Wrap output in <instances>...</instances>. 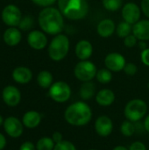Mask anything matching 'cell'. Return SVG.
<instances>
[{
  "instance_id": "cell-14",
  "label": "cell",
  "mask_w": 149,
  "mask_h": 150,
  "mask_svg": "<svg viewBox=\"0 0 149 150\" xmlns=\"http://www.w3.org/2000/svg\"><path fill=\"white\" fill-rule=\"evenodd\" d=\"M28 44L31 47L36 50L43 49L47 44V38L42 32L40 31H32L29 33L27 38Z\"/></svg>"
},
{
  "instance_id": "cell-23",
  "label": "cell",
  "mask_w": 149,
  "mask_h": 150,
  "mask_svg": "<svg viewBox=\"0 0 149 150\" xmlns=\"http://www.w3.org/2000/svg\"><path fill=\"white\" fill-rule=\"evenodd\" d=\"M53 75L47 70H42L37 76L38 84L43 89H49L53 84Z\"/></svg>"
},
{
  "instance_id": "cell-24",
  "label": "cell",
  "mask_w": 149,
  "mask_h": 150,
  "mask_svg": "<svg viewBox=\"0 0 149 150\" xmlns=\"http://www.w3.org/2000/svg\"><path fill=\"white\" fill-rule=\"evenodd\" d=\"M55 146L52 137L43 136L38 140L36 143V150H54Z\"/></svg>"
},
{
  "instance_id": "cell-41",
  "label": "cell",
  "mask_w": 149,
  "mask_h": 150,
  "mask_svg": "<svg viewBox=\"0 0 149 150\" xmlns=\"http://www.w3.org/2000/svg\"><path fill=\"white\" fill-rule=\"evenodd\" d=\"M138 43H139V47H140L142 50H144V49L148 48V47H147V44H146V42H145V41L141 40V41H140V42H138Z\"/></svg>"
},
{
  "instance_id": "cell-29",
  "label": "cell",
  "mask_w": 149,
  "mask_h": 150,
  "mask_svg": "<svg viewBox=\"0 0 149 150\" xmlns=\"http://www.w3.org/2000/svg\"><path fill=\"white\" fill-rule=\"evenodd\" d=\"M54 150H76V148L71 142L63 140L62 142L55 144Z\"/></svg>"
},
{
  "instance_id": "cell-38",
  "label": "cell",
  "mask_w": 149,
  "mask_h": 150,
  "mask_svg": "<svg viewBox=\"0 0 149 150\" xmlns=\"http://www.w3.org/2000/svg\"><path fill=\"white\" fill-rule=\"evenodd\" d=\"M52 139L54 142V143L56 144V143H59V142L63 141V135H62V134L61 132L56 131L52 134Z\"/></svg>"
},
{
  "instance_id": "cell-17",
  "label": "cell",
  "mask_w": 149,
  "mask_h": 150,
  "mask_svg": "<svg viewBox=\"0 0 149 150\" xmlns=\"http://www.w3.org/2000/svg\"><path fill=\"white\" fill-rule=\"evenodd\" d=\"M42 120V115L36 111H28L26 112L22 118V123L24 127L29 129L37 127Z\"/></svg>"
},
{
  "instance_id": "cell-44",
  "label": "cell",
  "mask_w": 149,
  "mask_h": 150,
  "mask_svg": "<svg viewBox=\"0 0 149 150\" xmlns=\"http://www.w3.org/2000/svg\"><path fill=\"white\" fill-rule=\"evenodd\" d=\"M89 150H97V149H89Z\"/></svg>"
},
{
  "instance_id": "cell-3",
  "label": "cell",
  "mask_w": 149,
  "mask_h": 150,
  "mask_svg": "<svg viewBox=\"0 0 149 150\" xmlns=\"http://www.w3.org/2000/svg\"><path fill=\"white\" fill-rule=\"evenodd\" d=\"M58 7L63 17L72 20L83 19L89 12L87 0H58Z\"/></svg>"
},
{
  "instance_id": "cell-2",
  "label": "cell",
  "mask_w": 149,
  "mask_h": 150,
  "mask_svg": "<svg viewBox=\"0 0 149 150\" xmlns=\"http://www.w3.org/2000/svg\"><path fill=\"white\" fill-rule=\"evenodd\" d=\"M39 24L45 33L52 35L60 34L64 28L63 15L59 9L46 7L40 12Z\"/></svg>"
},
{
  "instance_id": "cell-27",
  "label": "cell",
  "mask_w": 149,
  "mask_h": 150,
  "mask_svg": "<svg viewBox=\"0 0 149 150\" xmlns=\"http://www.w3.org/2000/svg\"><path fill=\"white\" fill-rule=\"evenodd\" d=\"M116 32L119 38H126L133 32V26L131 24L123 21L118 25V26L116 27Z\"/></svg>"
},
{
  "instance_id": "cell-21",
  "label": "cell",
  "mask_w": 149,
  "mask_h": 150,
  "mask_svg": "<svg viewBox=\"0 0 149 150\" xmlns=\"http://www.w3.org/2000/svg\"><path fill=\"white\" fill-rule=\"evenodd\" d=\"M4 42L9 46H16L21 40V33L17 28H8L4 34Z\"/></svg>"
},
{
  "instance_id": "cell-20",
  "label": "cell",
  "mask_w": 149,
  "mask_h": 150,
  "mask_svg": "<svg viewBox=\"0 0 149 150\" xmlns=\"http://www.w3.org/2000/svg\"><path fill=\"white\" fill-rule=\"evenodd\" d=\"M12 78L13 80L21 84L28 83L32 78V71L25 67H18L16 68L12 72Z\"/></svg>"
},
{
  "instance_id": "cell-6",
  "label": "cell",
  "mask_w": 149,
  "mask_h": 150,
  "mask_svg": "<svg viewBox=\"0 0 149 150\" xmlns=\"http://www.w3.org/2000/svg\"><path fill=\"white\" fill-rule=\"evenodd\" d=\"M71 88L70 86L63 82L58 81L54 83L48 91L49 97L56 103H65L67 102L71 97Z\"/></svg>"
},
{
  "instance_id": "cell-8",
  "label": "cell",
  "mask_w": 149,
  "mask_h": 150,
  "mask_svg": "<svg viewBox=\"0 0 149 150\" xmlns=\"http://www.w3.org/2000/svg\"><path fill=\"white\" fill-rule=\"evenodd\" d=\"M3 126L7 135L14 139L20 137L24 132V125L22 121L14 116H10L4 119Z\"/></svg>"
},
{
  "instance_id": "cell-10",
  "label": "cell",
  "mask_w": 149,
  "mask_h": 150,
  "mask_svg": "<svg viewBox=\"0 0 149 150\" xmlns=\"http://www.w3.org/2000/svg\"><path fill=\"white\" fill-rule=\"evenodd\" d=\"M106 69L112 72H119L124 69L126 62L125 57L119 53H110L105 58Z\"/></svg>"
},
{
  "instance_id": "cell-12",
  "label": "cell",
  "mask_w": 149,
  "mask_h": 150,
  "mask_svg": "<svg viewBox=\"0 0 149 150\" xmlns=\"http://www.w3.org/2000/svg\"><path fill=\"white\" fill-rule=\"evenodd\" d=\"M122 17L124 21L134 25L141 18V8L134 3H127L122 8Z\"/></svg>"
},
{
  "instance_id": "cell-43",
  "label": "cell",
  "mask_w": 149,
  "mask_h": 150,
  "mask_svg": "<svg viewBox=\"0 0 149 150\" xmlns=\"http://www.w3.org/2000/svg\"><path fill=\"white\" fill-rule=\"evenodd\" d=\"M4 120L3 116L0 114V126H2V125L4 124Z\"/></svg>"
},
{
  "instance_id": "cell-25",
  "label": "cell",
  "mask_w": 149,
  "mask_h": 150,
  "mask_svg": "<svg viewBox=\"0 0 149 150\" xmlns=\"http://www.w3.org/2000/svg\"><path fill=\"white\" fill-rule=\"evenodd\" d=\"M120 132L126 137H131L136 132V126L133 122L126 120L122 122L120 126Z\"/></svg>"
},
{
  "instance_id": "cell-4",
  "label": "cell",
  "mask_w": 149,
  "mask_h": 150,
  "mask_svg": "<svg viewBox=\"0 0 149 150\" xmlns=\"http://www.w3.org/2000/svg\"><path fill=\"white\" fill-rule=\"evenodd\" d=\"M69 50V40L64 34H57L48 47V54L53 61L59 62L66 57Z\"/></svg>"
},
{
  "instance_id": "cell-22",
  "label": "cell",
  "mask_w": 149,
  "mask_h": 150,
  "mask_svg": "<svg viewBox=\"0 0 149 150\" xmlns=\"http://www.w3.org/2000/svg\"><path fill=\"white\" fill-rule=\"evenodd\" d=\"M79 93L83 100H90L96 95V86L91 81L84 82L80 88Z\"/></svg>"
},
{
  "instance_id": "cell-1",
  "label": "cell",
  "mask_w": 149,
  "mask_h": 150,
  "mask_svg": "<svg viewBox=\"0 0 149 150\" xmlns=\"http://www.w3.org/2000/svg\"><path fill=\"white\" fill-rule=\"evenodd\" d=\"M93 112L90 106L83 102L77 101L69 105L64 112L66 122L74 127H84L92 120Z\"/></svg>"
},
{
  "instance_id": "cell-31",
  "label": "cell",
  "mask_w": 149,
  "mask_h": 150,
  "mask_svg": "<svg viewBox=\"0 0 149 150\" xmlns=\"http://www.w3.org/2000/svg\"><path fill=\"white\" fill-rule=\"evenodd\" d=\"M138 40H139L133 33V34H129L128 36L124 38V44L127 47H133L138 43Z\"/></svg>"
},
{
  "instance_id": "cell-33",
  "label": "cell",
  "mask_w": 149,
  "mask_h": 150,
  "mask_svg": "<svg viewBox=\"0 0 149 150\" xmlns=\"http://www.w3.org/2000/svg\"><path fill=\"white\" fill-rule=\"evenodd\" d=\"M129 150H147V147L143 142L137 141L130 145Z\"/></svg>"
},
{
  "instance_id": "cell-13",
  "label": "cell",
  "mask_w": 149,
  "mask_h": 150,
  "mask_svg": "<svg viewBox=\"0 0 149 150\" xmlns=\"http://www.w3.org/2000/svg\"><path fill=\"white\" fill-rule=\"evenodd\" d=\"M2 98L4 102L8 106H17L21 100V93L19 90L12 85H8L4 87L2 92Z\"/></svg>"
},
{
  "instance_id": "cell-26",
  "label": "cell",
  "mask_w": 149,
  "mask_h": 150,
  "mask_svg": "<svg viewBox=\"0 0 149 150\" xmlns=\"http://www.w3.org/2000/svg\"><path fill=\"white\" fill-rule=\"evenodd\" d=\"M96 78L97 82H99L100 83L106 84V83H109L112 80V73L108 69H101L97 70Z\"/></svg>"
},
{
  "instance_id": "cell-28",
  "label": "cell",
  "mask_w": 149,
  "mask_h": 150,
  "mask_svg": "<svg viewBox=\"0 0 149 150\" xmlns=\"http://www.w3.org/2000/svg\"><path fill=\"white\" fill-rule=\"evenodd\" d=\"M122 0H103V6L110 11L119 10L122 7Z\"/></svg>"
},
{
  "instance_id": "cell-39",
  "label": "cell",
  "mask_w": 149,
  "mask_h": 150,
  "mask_svg": "<svg viewBox=\"0 0 149 150\" xmlns=\"http://www.w3.org/2000/svg\"><path fill=\"white\" fill-rule=\"evenodd\" d=\"M6 146V138L3 134L0 133V150H3Z\"/></svg>"
},
{
  "instance_id": "cell-7",
  "label": "cell",
  "mask_w": 149,
  "mask_h": 150,
  "mask_svg": "<svg viewBox=\"0 0 149 150\" xmlns=\"http://www.w3.org/2000/svg\"><path fill=\"white\" fill-rule=\"evenodd\" d=\"M97 69L96 65L90 61L79 62L74 69L75 76L81 82H90L96 77Z\"/></svg>"
},
{
  "instance_id": "cell-30",
  "label": "cell",
  "mask_w": 149,
  "mask_h": 150,
  "mask_svg": "<svg viewBox=\"0 0 149 150\" xmlns=\"http://www.w3.org/2000/svg\"><path fill=\"white\" fill-rule=\"evenodd\" d=\"M32 25H33V18L30 16H26L21 19L18 25L22 30H29L31 29Z\"/></svg>"
},
{
  "instance_id": "cell-9",
  "label": "cell",
  "mask_w": 149,
  "mask_h": 150,
  "mask_svg": "<svg viewBox=\"0 0 149 150\" xmlns=\"http://www.w3.org/2000/svg\"><path fill=\"white\" fill-rule=\"evenodd\" d=\"M2 19L6 25L10 26L18 25L22 19L21 11L16 5L9 4L3 10Z\"/></svg>"
},
{
  "instance_id": "cell-32",
  "label": "cell",
  "mask_w": 149,
  "mask_h": 150,
  "mask_svg": "<svg viewBox=\"0 0 149 150\" xmlns=\"http://www.w3.org/2000/svg\"><path fill=\"white\" fill-rule=\"evenodd\" d=\"M124 72L127 75V76H134L137 72H138V68L134 63L129 62L126 63L125 68H124Z\"/></svg>"
},
{
  "instance_id": "cell-42",
  "label": "cell",
  "mask_w": 149,
  "mask_h": 150,
  "mask_svg": "<svg viewBox=\"0 0 149 150\" xmlns=\"http://www.w3.org/2000/svg\"><path fill=\"white\" fill-rule=\"evenodd\" d=\"M112 150H129V149H127L125 146H121L120 145V146H116Z\"/></svg>"
},
{
  "instance_id": "cell-19",
  "label": "cell",
  "mask_w": 149,
  "mask_h": 150,
  "mask_svg": "<svg viewBox=\"0 0 149 150\" xmlns=\"http://www.w3.org/2000/svg\"><path fill=\"white\" fill-rule=\"evenodd\" d=\"M96 102L101 106H110L115 101V93L110 89H102L96 94Z\"/></svg>"
},
{
  "instance_id": "cell-40",
  "label": "cell",
  "mask_w": 149,
  "mask_h": 150,
  "mask_svg": "<svg viewBox=\"0 0 149 150\" xmlns=\"http://www.w3.org/2000/svg\"><path fill=\"white\" fill-rule=\"evenodd\" d=\"M143 125H144V129L149 133V114L146 116L145 120H144V122H143Z\"/></svg>"
},
{
  "instance_id": "cell-36",
  "label": "cell",
  "mask_w": 149,
  "mask_h": 150,
  "mask_svg": "<svg viewBox=\"0 0 149 150\" xmlns=\"http://www.w3.org/2000/svg\"><path fill=\"white\" fill-rule=\"evenodd\" d=\"M19 150H36V145L32 142H25L20 145Z\"/></svg>"
},
{
  "instance_id": "cell-5",
  "label": "cell",
  "mask_w": 149,
  "mask_h": 150,
  "mask_svg": "<svg viewBox=\"0 0 149 150\" xmlns=\"http://www.w3.org/2000/svg\"><path fill=\"white\" fill-rule=\"evenodd\" d=\"M148 112L147 103L140 98L130 100L125 106L124 115L126 120L136 123L141 120Z\"/></svg>"
},
{
  "instance_id": "cell-15",
  "label": "cell",
  "mask_w": 149,
  "mask_h": 150,
  "mask_svg": "<svg viewBox=\"0 0 149 150\" xmlns=\"http://www.w3.org/2000/svg\"><path fill=\"white\" fill-rule=\"evenodd\" d=\"M75 53L78 59L81 61H85L91 56L93 53V47L89 40H82L76 45Z\"/></svg>"
},
{
  "instance_id": "cell-35",
  "label": "cell",
  "mask_w": 149,
  "mask_h": 150,
  "mask_svg": "<svg viewBox=\"0 0 149 150\" xmlns=\"http://www.w3.org/2000/svg\"><path fill=\"white\" fill-rule=\"evenodd\" d=\"M32 1L34 4L40 6H43V7H48L56 2V0H32Z\"/></svg>"
},
{
  "instance_id": "cell-37",
  "label": "cell",
  "mask_w": 149,
  "mask_h": 150,
  "mask_svg": "<svg viewBox=\"0 0 149 150\" xmlns=\"http://www.w3.org/2000/svg\"><path fill=\"white\" fill-rule=\"evenodd\" d=\"M141 11L149 18V0H141Z\"/></svg>"
},
{
  "instance_id": "cell-34",
  "label": "cell",
  "mask_w": 149,
  "mask_h": 150,
  "mask_svg": "<svg viewBox=\"0 0 149 150\" xmlns=\"http://www.w3.org/2000/svg\"><path fill=\"white\" fill-rule=\"evenodd\" d=\"M141 62H143V64L149 67V48H146L141 51Z\"/></svg>"
},
{
  "instance_id": "cell-16",
  "label": "cell",
  "mask_w": 149,
  "mask_h": 150,
  "mask_svg": "<svg viewBox=\"0 0 149 150\" xmlns=\"http://www.w3.org/2000/svg\"><path fill=\"white\" fill-rule=\"evenodd\" d=\"M133 33L139 40H149V20H139L133 26Z\"/></svg>"
},
{
  "instance_id": "cell-11",
  "label": "cell",
  "mask_w": 149,
  "mask_h": 150,
  "mask_svg": "<svg viewBox=\"0 0 149 150\" xmlns=\"http://www.w3.org/2000/svg\"><path fill=\"white\" fill-rule=\"evenodd\" d=\"M95 131L100 137H108L113 130V122L107 115L99 116L95 121Z\"/></svg>"
},
{
  "instance_id": "cell-18",
  "label": "cell",
  "mask_w": 149,
  "mask_h": 150,
  "mask_svg": "<svg viewBox=\"0 0 149 150\" xmlns=\"http://www.w3.org/2000/svg\"><path fill=\"white\" fill-rule=\"evenodd\" d=\"M116 30L115 23L111 18H105L101 20L97 27V32L99 36L103 38L111 37Z\"/></svg>"
}]
</instances>
